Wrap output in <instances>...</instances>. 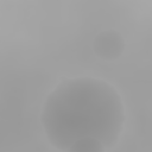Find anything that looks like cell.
<instances>
[{"instance_id":"2","label":"cell","mask_w":152,"mask_h":152,"mask_svg":"<svg viewBox=\"0 0 152 152\" xmlns=\"http://www.w3.org/2000/svg\"><path fill=\"white\" fill-rule=\"evenodd\" d=\"M93 50L95 55L103 61H115L125 50V39L121 33L115 30H103L95 36Z\"/></svg>"},{"instance_id":"1","label":"cell","mask_w":152,"mask_h":152,"mask_svg":"<svg viewBox=\"0 0 152 152\" xmlns=\"http://www.w3.org/2000/svg\"><path fill=\"white\" fill-rule=\"evenodd\" d=\"M40 124L50 144L62 152L87 139L109 151L122 133L125 107L119 91L102 78H64L46 96Z\"/></svg>"}]
</instances>
